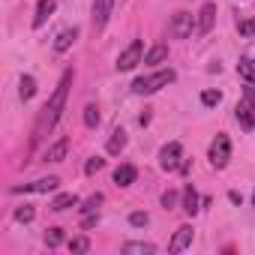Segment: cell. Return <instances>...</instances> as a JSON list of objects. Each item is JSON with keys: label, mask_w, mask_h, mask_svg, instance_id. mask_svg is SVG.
I'll list each match as a JSON object with an SVG mask.
<instances>
[{"label": "cell", "mask_w": 255, "mask_h": 255, "mask_svg": "<svg viewBox=\"0 0 255 255\" xmlns=\"http://www.w3.org/2000/svg\"><path fill=\"white\" fill-rule=\"evenodd\" d=\"M72 69H66L63 75H60V81H57V87H54V93H51V99L42 105V111H39V117H36V126H33V135H30V147H36L51 129H54V123L60 120V114H63V105H66V96H69V84H72Z\"/></svg>", "instance_id": "obj_1"}, {"label": "cell", "mask_w": 255, "mask_h": 255, "mask_svg": "<svg viewBox=\"0 0 255 255\" xmlns=\"http://www.w3.org/2000/svg\"><path fill=\"white\" fill-rule=\"evenodd\" d=\"M174 78H177V75H174V69H162V72H153V75H141V78H135V81H132V93H138V96L156 93V90L168 87Z\"/></svg>", "instance_id": "obj_2"}, {"label": "cell", "mask_w": 255, "mask_h": 255, "mask_svg": "<svg viewBox=\"0 0 255 255\" xmlns=\"http://www.w3.org/2000/svg\"><path fill=\"white\" fill-rule=\"evenodd\" d=\"M234 117H237V123L243 129H252L255 126V84L243 90V96H240V102L234 108Z\"/></svg>", "instance_id": "obj_3"}, {"label": "cell", "mask_w": 255, "mask_h": 255, "mask_svg": "<svg viewBox=\"0 0 255 255\" xmlns=\"http://www.w3.org/2000/svg\"><path fill=\"white\" fill-rule=\"evenodd\" d=\"M141 60H144V42H141V39H132L129 45L120 51V57H117V72H129V69H135Z\"/></svg>", "instance_id": "obj_4"}, {"label": "cell", "mask_w": 255, "mask_h": 255, "mask_svg": "<svg viewBox=\"0 0 255 255\" xmlns=\"http://www.w3.org/2000/svg\"><path fill=\"white\" fill-rule=\"evenodd\" d=\"M207 159H210L213 168H225V165H228V159H231V141H228L225 132H219V135L213 138V144H210V150H207Z\"/></svg>", "instance_id": "obj_5"}, {"label": "cell", "mask_w": 255, "mask_h": 255, "mask_svg": "<svg viewBox=\"0 0 255 255\" xmlns=\"http://www.w3.org/2000/svg\"><path fill=\"white\" fill-rule=\"evenodd\" d=\"M192 27H195V15L192 12H174L171 21H168V33L174 39H189L192 36Z\"/></svg>", "instance_id": "obj_6"}, {"label": "cell", "mask_w": 255, "mask_h": 255, "mask_svg": "<svg viewBox=\"0 0 255 255\" xmlns=\"http://www.w3.org/2000/svg\"><path fill=\"white\" fill-rule=\"evenodd\" d=\"M183 162H186V159H183V147H180V141H168V144L159 150V165H162L165 171H180Z\"/></svg>", "instance_id": "obj_7"}, {"label": "cell", "mask_w": 255, "mask_h": 255, "mask_svg": "<svg viewBox=\"0 0 255 255\" xmlns=\"http://www.w3.org/2000/svg\"><path fill=\"white\" fill-rule=\"evenodd\" d=\"M60 186L57 177H39L33 183H21V186H12V195H21V192H54Z\"/></svg>", "instance_id": "obj_8"}, {"label": "cell", "mask_w": 255, "mask_h": 255, "mask_svg": "<svg viewBox=\"0 0 255 255\" xmlns=\"http://www.w3.org/2000/svg\"><path fill=\"white\" fill-rule=\"evenodd\" d=\"M114 12V0H93V30H102Z\"/></svg>", "instance_id": "obj_9"}, {"label": "cell", "mask_w": 255, "mask_h": 255, "mask_svg": "<svg viewBox=\"0 0 255 255\" xmlns=\"http://www.w3.org/2000/svg\"><path fill=\"white\" fill-rule=\"evenodd\" d=\"M213 21H216V3H204V6L198 9V18H195V30H198L201 36H207V33L213 30Z\"/></svg>", "instance_id": "obj_10"}, {"label": "cell", "mask_w": 255, "mask_h": 255, "mask_svg": "<svg viewBox=\"0 0 255 255\" xmlns=\"http://www.w3.org/2000/svg\"><path fill=\"white\" fill-rule=\"evenodd\" d=\"M186 246H192V225H180L168 243V252H183Z\"/></svg>", "instance_id": "obj_11"}, {"label": "cell", "mask_w": 255, "mask_h": 255, "mask_svg": "<svg viewBox=\"0 0 255 255\" xmlns=\"http://www.w3.org/2000/svg\"><path fill=\"white\" fill-rule=\"evenodd\" d=\"M54 9H57V0H39V3H36V15H33V27L39 30L54 15Z\"/></svg>", "instance_id": "obj_12"}, {"label": "cell", "mask_w": 255, "mask_h": 255, "mask_svg": "<svg viewBox=\"0 0 255 255\" xmlns=\"http://www.w3.org/2000/svg\"><path fill=\"white\" fill-rule=\"evenodd\" d=\"M66 150H69V138H60V141H54V144L42 153V159H45V162H63V159H66Z\"/></svg>", "instance_id": "obj_13"}, {"label": "cell", "mask_w": 255, "mask_h": 255, "mask_svg": "<svg viewBox=\"0 0 255 255\" xmlns=\"http://www.w3.org/2000/svg\"><path fill=\"white\" fill-rule=\"evenodd\" d=\"M75 39H78V27H69V30H60V36L54 39V51H57V54H63V51H69Z\"/></svg>", "instance_id": "obj_14"}, {"label": "cell", "mask_w": 255, "mask_h": 255, "mask_svg": "<svg viewBox=\"0 0 255 255\" xmlns=\"http://www.w3.org/2000/svg\"><path fill=\"white\" fill-rule=\"evenodd\" d=\"M135 177H138L135 165H120V168L114 171V183H117V186H132Z\"/></svg>", "instance_id": "obj_15"}, {"label": "cell", "mask_w": 255, "mask_h": 255, "mask_svg": "<svg viewBox=\"0 0 255 255\" xmlns=\"http://www.w3.org/2000/svg\"><path fill=\"white\" fill-rule=\"evenodd\" d=\"M75 204H78V195H75V192H60V195L51 201V210L63 213V210H69V207H75Z\"/></svg>", "instance_id": "obj_16"}, {"label": "cell", "mask_w": 255, "mask_h": 255, "mask_svg": "<svg viewBox=\"0 0 255 255\" xmlns=\"http://www.w3.org/2000/svg\"><path fill=\"white\" fill-rule=\"evenodd\" d=\"M123 252H126V255H132V252H135V255H153L156 246H153V243H144V240H132V243H123Z\"/></svg>", "instance_id": "obj_17"}, {"label": "cell", "mask_w": 255, "mask_h": 255, "mask_svg": "<svg viewBox=\"0 0 255 255\" xmlns=\"http://www.w3.org/2000/svg\"><path fill=\"white\" fill-rule=\"evenodd\" d=\"M165 57H168V45H153L150 51H144V63L147 66H159Z\"/></svg>", "instance_id": "obj_18"}, {"label": "cell", "mask_w": 255, "mask_h": 255, "mask_svg": "<svg viewBox=\"0 0 255 255\" xmlns=\"http://www.w3.org/2000/svg\"><path fill=\"white\" fill-rule=\"evenodd\" d=\"M198 204H201V201H198V192H195L192 186H186V189H183V210H186L189 216H195V213H198Z\"/></svg>", "instance_id": "obj_19"}, {"label": "cell", "mask_w": 255, "mask_h": 255, "mask_svg": "<svg viewBox=\"0 0 255 255\" xmlns=\"http://www.w3.org/2000/svg\"><path fill=\"white\" fill-rule=\"evenodd\" d=\"M123 147H126V132H123V129H114V132H111V138H108V153H114V156H117Z\"/></svg>", "instance_id": "obj_20"}, {"label": "cell", "mask_w": 255, "mask_h": 255, "mask_svg": "<svg viewBox=\"0 0 255 255\" xmlns=\"http://www.w3.org/2000/svg\"><path fill=\"white\" fill-rule=\"evenodd\" d=\"M105 201V195L102 192H96V195H90L87 201H84V207H81V213L84 216H99V204Z\"/></svg>", "instance_id": "obj_21"}, {"label": "cell", "mask_w": 255, "mask_h": 255, "mask_svg": "<svg viewBox=\"0 0 255 255\" xmlns=\"http://www.w3.org/2000/svg\"><path fill=\"white\" fill-rule=\"evenodd\" d=\"M237 72L249 81V84H255V60L252 57H240V63H237Z\"/></svg>", "instance_id": "obj_22"}, {"label": "cell", "mask_w": 255, "mask_h": 255, "mask_svg": "<svg viewBox=\"0 0 255 255\" xmlns=\"http://www.w3.org/2000/svg\"><path fill=\"white\" fill-rule=\"evenodd\" d=\"M18 93H21L24 102L33 99V93H36V78H33V75H21V87H18Z\"/></svg>", "instance_id": "obj_23"}, {"label": "cell", "mask_w": 255, "mask_h": 255, "mask_svg": "<svg viewBox=\"0 0 255 255\" xmlns=\"http://www.w3.org/2000/svg\"><path fill=\"white\" fill-rule=\"evenodd\" d=\"M60 243H63V228H48L45 231V246L48 249H57Z\"/></svg>", "instance_id": "obj_24"}, {"label": "cell", "mask_w": 255, "mask_h": 255, "mask_svg": "<svg viewBox=\"0 0 255 255\" xmlns=\"http://www.w3.org/2000/svg\"><path fill=\"white\" fill-rule=\"evenodd\" d=\"M84 126H90V129L99 126V108L96 105H84Z\"/></svg>", "instance_id": "obj_25"}, {"label": "cell", "mask_w": 255, "mask_h": 255, "mask_svg": "<svg viewBox=\"0 0 255 255\" xmlns=\"http://www.w3.org/2000/svg\"><path fill=\"white\" fill-rule=\"evenodd\" d=\"M33 219H36V210H33L30 204H24V207L15 210V222H24V225H27V222H33Z\"/></svg>", "instance_id": "obj_26"}, {"label": "cell", "mask_w": 255, "mask_h": 255, "mask_svg": "<svg viewBox=\"0 0 255 255\" xmlns=\"http://www.w3.org/2000/svg\"><path fill=\"white\" fill-rule=\"evenodd\" d=\"M69 249L81 255V252H87V249H90V240H87V237H72V240H69Z\"/></svg>", "instance_id": "obj_27"}, {"label": "cell", "mask_w": 255, "mask_h": 255, "mask_svg": "<svg viewBox=\"0 0 255 255\" xmlns=\"http://www.w3.org/2000/svg\"><path fill=\"white\" fill-rule=\"evenodd\" d=\"M201 102H204V105H219V102H222V93H219V90H204V93H201Z\"/></svg>", "instance_id": "obj_28"}, {"label": "cell", "mask_w": 255, "mask_h": 255, "mask_svg": "<svg viewBox=\"0 0 255 255\" xmlns=\"http://www.w3.org/2000/svg\"><path fill=\"white\" fill-rule=\"evenodd\" d=\"M237 30H240V36H255V18L237 21Z\"/></svg>", "instance_id": "obj_29"}, {"label": "cell", "mask_w": 255, "mask_h": 255, "mask_svg": "<svg viewBox=\"0 0 255 255\" xmlns=\"http://www.w3.org/2000/svg\"><path fill=\"white\" fill-rule=\"evenodd\" d=\"M102 165H105V159H99V156H90V159H87V165H84V174H96Z\"/></svg>", "instance_id": "obj_30"}, {"label": "cell", "mask_w": 255, "mask_h": 255, "mask_svg": "<svg viewBox=\"0 0 255 255\" xmlns=\"http://www.w3.org/2000/svg\"><path fill=\"white\" fill-rule=\"evenodd\" d=\"M162 207H165V210H171V207H177V192H174V189H168V192H162Z\"/></svg>", "instance_id": "obj_31"}, {"label": "cell", "mask_w": 255, "mask_h": 255, "mask_svg": "<svg viewBox=\"0 0 255 255\" xmlns=\"http://www.w3.org/2000/svg\"><path fill=\"white\" fill-rule=\"evenodd\" d=\"M129 222H132V225H138V228H141V225H147V222H150V216H147V213H141V210H135V213H132V216H129Z\"/></svg>", "instance_id": "obj_32"}, {"label": "cell", "mask_w": 255, "mask_h": 255, "mask_svg": "<svg viewBox=\"0 0 255 255\" xmlns=\"http://www.w3.org/2000/svg\"><path fill=\"white\" fill-rule=\"evenodd\" d=\"M252 207H255V192H252Z\"/></svg>", "instance_id": "obj_33"}]
</instances>
